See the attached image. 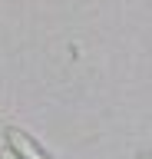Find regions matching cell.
Returning <instances> with one entry per match:
<instances>
[{
	"mask_svg": "<svg viewBox=\"0 0 152 159\" xmlns=\"http://www.w3.org/2000/svg\"><path fill=\"white\" fill-rule=\"evenodd\" d=\"M3 143H7L20 159H50L30 136H27V133H23V129H17V126H7V129H3Z\"/></svg>",
	"mask_w": 152,
	"mask_h": 159,
	"instance_id": "cell-1",
	"label": "cell"
},
{
	"mask_svg": "<svg viewBox=\"0 0 152 159\" xmlns=\"http://www.w3.org/2000/svg\"><path fill=\"white\" fill-rule=\"evenodd\" d=\"M0 159H20V156H17V152H13V149L3 143V149H0Z\"/></svg>",
	"mask_w": 152,
	"mask_h": 159,
	"instance_id": "cell-2",
	"label": "cell"
},
{
	"mask_svg": "<svg viewBox=\"0 0 152 159\" xmlns=\"http://www.w3.org/2000/svg\"><path fill=\"white\" fill-rule=\"evenodd\" d=\"M139 159H149V156H139Z\"/></svg>",
	"mask_w": 152,
	"mask_h": 159,
	"instance_id": "cell-3",
	"label": "cell"
}]
</instances>
